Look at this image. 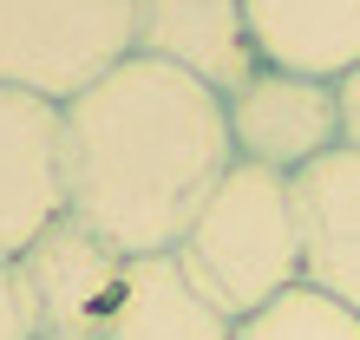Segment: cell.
<instances>
[{"instance_id":"cell-1","label":"cell","mask_w":360,"mask_h":340,"mask_svg":"<svg viewBox=\"0 0 360 340\" xmlns=\"http://www.w3.org/2000/svg\"><path fill=\"white\" fill-rule=\"evenodd\" d=\"M229 170L236 144L223 98L144 53L59 105L66 216H79L131 262L171 255Z\"/></svg>"},{"instance_id":"cell-2","label":"cell","mask_w":360,"mask_h":340,"mask_svg":"<svg viewBox=\"0 0 360 340\" xmlns=\"http://www.w3.org/2000/svg\"><path fill=\"white\" fill-rule=\"evenodd\" d=\"M171 255L190 275V288L229 321H249L269 301H282L288 288H302V236H295L288 177L236 164Z\"/></svg>"},{"instance_id":"cell-3","label":"cell","mask_w":360,"mask_h":340,"mask_svg":"<svg viewBox=\"0 0 360 340\" xmlns=\"http://www.w3.org/2000/svg\"><path fill=\"white\" fill-rule=\"evenodd\" d=\"M138 53V0H0V85L72 105Z\"/></svg>"},{"instance_id":"cell-4","label":"cell","mask_w":360,"mask_h":340,"mask_svg":"<svg viewBox=\"0 0 360 340\" xmlns=\"http://www.w3.org/2000/svg\"><path fill=\"white\" fill-rule=\"evenodd\" d=\"M13 268H20L27 301H33L39 340H105L131 255H118L105 236H92L79 216H53L20 249Z\"/></svg>"},{"instance_id":"cell-5","label":"cell","mask_w":360,"mask_h":340,"mask_svg":"<svg viewBox=\"0 0 360 340\" xmlns=\"http://www.w3.org/2000/svg\"><path fill=\"white\" fill-rule=\"evenodd\" d=\"M229 112V144H236V164L275 170V177H295L314 157L341 151V98L321 79H295V72H256L243 92L223 98Z\"/></svg>"},{"instance_id":"cell-6","label":"cell","mask_w":360,"mask_h":340,"mask_svg":"<svg viewBox=\"0 0 360 340\" xmlns=\"http://www.w3.org/2000/svg\"><path fill=\"white\" fill-rule=\"evenodd\" d=\"M138 53L210 85L217 98L243 92L262 72V53L249 39V0H138Z\"/></svg>"},{"instance_id":"cell-7","label":"cell","mask_w":360,"mask_h":340,"mask_svg":"<svg viewBox=\"0 0 360 340\" xmlns=\"http://www.w3.org/2000/svg\"><path fill=\"white\" fill-rule=\"evenodd\" d=\"M295 236H302V282L360 314V151H328L288 177Z\"/></svg>"},{"instance_id":"cell-8","label":"cell","mask_w":360,"mask_h":340,"mask_svg":"<svg viewBox=\"0 0 360 340\" xmlns=\"http://www.w3.org/2000/svg\"><path fill=\"white\" fill-rule=\"evenodd\" d=\"M53 216H66L59 105L0 85V262H20Z\"/></svg>"},{"instance_id":"cell-9","label":"cell","mask_w":360,"mask_h":340,"mask_svg":"<svg viewBox=\"0 0 360 340\" xmlns=\"http://www.w3.org/2000/svg\"><path fill=\"white\" fill-rule=\"evenodd\" d=\"M249 39L269 72L341 85L360 66V0H249Z\"/></svg>"},{"instance_id":"cell-10","label":"cell","mask_w":360,"mask_h":340,"mask_svg":"<svg viewBox=\"0 0 360 340\" xmlns=\"http://www.w3.org/2000/svg\"><path fill=\"white\" fill-rule=\"evenodd\" d=\"M105 340H236V321L190 288L177 255H138L124 268V294Z\"/></svg>"},{"instance_id":"cell-11","label":"cell","mask_w":360,"mask_h":340,"mask_svg":"<svg viewBox=\"0 0 360 340\" xmlns=\"http://www.w3.org/2000/svg\"><path fill=\"white\" fill-rule=\"evenodd\" d=\"M236 340H360V314L314 294L308 282L288 288L282 301H269L262 314L236 321Z\"/></svg>"},{"instance_id":"cell-12","label":"cell","mask_w":360,"mask_h":340,"mask_svg":"<svg viewBox=\"0 0 360 340\" xmlns=\"http://www.w3.org/2000/svg\"><path fill=\"white\" fill-rule=\"evenodd\" d=\"M0 340H39V321H33V301L20 288V268L0 262Z\"/></svg>"},{"instance_id":"cell-13","label":"cell","mask_w":360,"mask_h":340,"mask_svg":"<svg viewBox=\"0 0 360 340\" xmlns=\"http://www.w3.org/2000/svg\"><path fill=\"white\" fill-rule=\"evenodd\" d=\"M334 98H341V144H347V151H360V66L334 85Z\"/></svg>"}]
</instances>
